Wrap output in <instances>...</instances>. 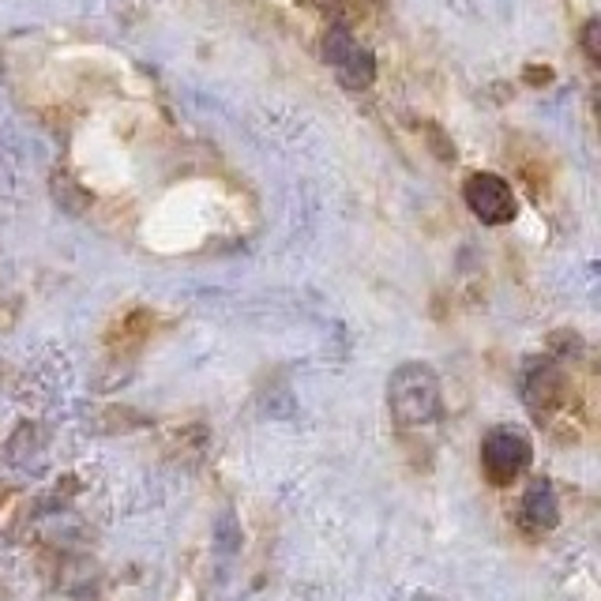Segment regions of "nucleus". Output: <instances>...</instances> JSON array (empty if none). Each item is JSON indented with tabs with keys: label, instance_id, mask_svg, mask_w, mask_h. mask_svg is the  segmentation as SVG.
Returning <instances> with one entry per match:
<instances>
[{
	"label": "nucleus",
	"instance_id": "nucleus-11",
	"mask_svg": "<svg viewBox=\"0 0 601 601\" xmlns=\"http://www.w3.org/2000/svg\"><path fill=\"white\" fill-rule=\"evenodd\" d=\"M395 601H444V598H436L429 590H410V594H399Z\"/></svg>",
	"mask_w": 601,
	"mask_h": 601
},
{
	"label": "nucleus",
	"instance_id": "nucleus-4",
	"mask_svg": "<svg viewBox=\"0 0 601 601\" xmlns=\"http://www.w3.org/2000/svg\"><path fill=\"white\" fill-rule=\"evenodd\" d=\"M481 466H485L493 485H511L530 466V444L519 432L493 429L481 444Z\"/></svg>",
	"mask_w": 601,
	"mask_h": 601
},
{
	"label": "nucleus",
	"instance_id": "nucleus-7",
	"mask_svg": "<svg viewBox=\"0 0 601 601\" xmlns=\"http://www.w3.org/2000/svg\"><path fill=\"white\" fill-rule=\"evenodd\" d=\"M601 23L598 19H586V27H583V49H586V57H590V64H598L601 61Z\"/></svg>",
	"mask_w": 601,
	"mask_h": 601
},
{
	"label": "nucleus",
	"instance_id": "nucleus-10",
	"mask_svg": "<svg viewBox=\"0 0 601 601\" xmlns=\"http://www.w3.org/2000/svg\"><path fill=\"white\" fill-rule=\"evenodd\" d=\"M523 76L526 83H549V79H553V68H526Z\"/></svg>",
	"mask_w": 601,
	"mask_h": 601
},
{
	"label": "nucleus",
	"instance_id": "nucleus-1",
	"mask_svg": "<svg viewBox=\"0 0 601 601\" xmlns=\"http://www.w3.org/2000/svg\"><path fill=\"white\" fill-rule=\"evenodd\" d=\"M391 417L406 429H421L440 414V380L425 361H406L387 380Z\"/></svg>",
	"mask_w": 601,
	"mask_h": 601
},
{
	"label": "nucleus",
	"instance_id": "nucleus-5",
	"mask_svg": "<svg viewBox=\"0 0 601 601\" xmlns=\"http://www.w3.org/2000/svg\"><path fill=\"white\" fill-rule=\"evenodd\" d=\"M523 395L534 410H549V406H556L560 395H564V372L553 369V365H534V369H526Z\"/></svg>",
	"mask_w": 601,
	"mask_h": 601
},
{
	"label": "nucleus",
	"instance_id": "nucleus-9",
	"mask_svg": "<svg viewBox=\"0 0 601 601\" xmlns=\"http://www.w3.org/2000/svg\"><path fill=\"white\" fill-rule=\"evenodd\" d=\"M425 132H429V139H432V147H436V155L444 158H455V147H451V143H447L444 136H440V128H436V124H425Z\"/></svg>",
	"mask_w": 601,
	"mask_h": 601
},
{
	"label": "nucleus",
	"instance_id": "nucleus-2",
	"mask_svg": "<svg viewBox=\"0 0 601 601\" xmlns=\"http://www.w3.org/2000/svg\"><path fill=\"white\" fill-rule=\"evenodd\" d=\"M320 57H324V64L335 68V76H339V83L346 91H369L372 83H376V57H372V49L361 46L342 23H335L324 34Z\"/></svg>",
	"mask_w": 601,
	"mask_h": 601
},
{
	"label": "nucleus",
	"instance_id": "nucleus-6",
	"mask_svg": "<svg viewBox=\"0 0 601 601\" xmlns=\"http://www.w3.org/2000/svg\"><path fill=\"white\" fill-rule=\"evenodd\" d=\"M523 519L538 530H553L560 523V504H556V493L549 481H534L523 496Z\"/></svg>",
	"mask_w": 601,
	"mask_h": 601
},
{
	"label": "nucleus",
	"instance_id": "nucleus-3",
	"mask_svg": "<svg viewBox=\"0 0 601 601\" xmlns=\"http://www.w3.org/2000/svg\"><path fill=\"white\" fill-rule=\"evenodd\" d=\"M463 200L485 226H504L515 218V192L500 173H470L463 185Z\"/></svg>",
	"mask_w": 601,
	"mask_h": 601
},
{
	"label": "nucleus",
	"instance_id": "nucleus-8",
	"mask_svg": "<svg viewBox=\"0 0 601 601\" xmlns=\"http://www.w3.org/2000/svg\"><path fill=\"white\" fill-rule=\"evenodd\" d=\"M218 545L233 553V549H241V530H233V515H222V523H218Z\"/></svg>",
	"mask_w": 601,
	"mask_h": 601
}]
</instances>
